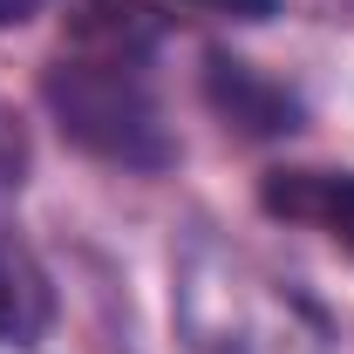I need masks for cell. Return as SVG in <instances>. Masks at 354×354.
<instances>
[{
	"mask_svg": "<svg viewBox=\"0 0 354 354\" xmlns=\"http://www.w3.org/2000/svg\"><path fill=\"white\" fill-rule=\"evenodd\" d=\"M171 313L191 354H334V327L245 245L198 232L171 266Z\"/></svg>",
	"mask_w": 354,
	"mask_h": 354,
	"instance_id": "1",
	"label": "cell"
},
{
	"mask_svg": "<svg viewBox=\"0 0 354 354\" xmlns=\"http://www.w3.org/2000/svg\"><path fill=\"white\" fill-rule=\"evenodd\" d=\"M41 95L62 123V136L82 143L88 157L123 164V171H164L171 164V130H164V109L150 88V55L75 41L41 75Z\"/></svg>",
	"mask_w": 354,
	"mask_h": 354,
	"instance_id": "2",
	"label": "cell"
},
{
	"mask_svg": "<svg viewBox=\"0 0 354 354\" xmlns=\"http://www.w3.org/2000/svg\"><path fill=\"white\" fill-rule=\"evenodd\" d=\"M259 205L286 225L327 232L354 259V171H272L259 184Z\"/></svg>",
	"mask_w": 354,
	"mask_h": 354,
	"instance_id": "3",
	"label": "cell"
},
{
	"mask_svg": "<svg viewBox=\"0 0 354 354\" xmlns=\"http://www.w3.org/2000/svg\"><path fill=\"white\" fill-rule=\"evenodd\" d=\"M205 88H212V109L225 123H239L245 136H286L300 130V102L279 82H266L252 62H232V55H212L205 62Z\"/></svg>",
	"mask_w": 354,
	"mask_h": 354,
	"instance_id": "4",
	"label": "cell"
},
{
	"mask_svg": "<svg viewBox=\"0 0 354 354\" xmlns=\"http://www.w3.org/2000/svg\"><path fill=\"white\" fill-rule=\"evenodd\" d=\"M48 320V279L14 239H0V341H35Z\"/></svg>",
	"mask_w": 354,
	"mask_h": 354,
	"instance_id": "5",
	"label": "cell"
},
{
	"mask_svg": "<svg viewBox=\"0 0 354 354\" xmlns=\"http://www.w3.org/2000/svg\"><path fill=\"white\" fill-rule=\"evenodd\" d=\"M21 184H28V130H21V116L0 102V198L21 191Z\"/></svg>",
	"mask_w": 354,
	"mask_h": 354,
	"instance_id": "6",
	"label": "cell"
},
{
	"mask_svg": "<svg viewBox=\"0 0 354 354\" xmlns=\"http://www.w3.org/2000/svg\"><path fill=\"white\" fill-rule=\"evenodd\" d=\"M198 7H212V14H232V21H266L279 0H198Z\"/></svg>",
	"mask_w": 354,
	"mask_h": 354,
	"instance_id": "7",
	"label": "cell"
},
{
	"mask_svg": "<svg viewBox=\"0 0 354 354\" xmlns=\"http://www.w3.org/2000/svg\"><path fill=\"white\" fill-rule=\"evenodd\" d=\"M41 0H0V28H14V21H28Z\"/></svg>",
	"mask_w": 354,
	"mask_h": 354,
	"instance_id": "8",
	"label": "cell"
}]
</instances>
